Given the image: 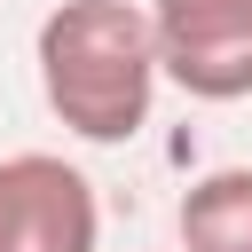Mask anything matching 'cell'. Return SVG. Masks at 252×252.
I'll return each mask as SVG.
<instances>
[{
  "label": "cell",
  "instance_id": "obj_1",
  "mask_svg": "<svg viewBox=\"0 0 252 252\" xmlns=\"http://www.w3.org/2000/svg\"><path fill=\"white\" fill-rule=\"evenodd\" d=\"M39 94L79 142H134L158 102L150 8L134 0H55L32 39Z\"/></svg>",
  "mask_w": 252,
  "mask_h": 252
},
{
  "label": "cell",
  "instance_id": "obj_2",
  "mask_svg": "<svg viewBox=\"0 0 252 252\" xmlns=\"http://www.w3.org/2000/svg\"><path fill=\"white\" fill-rule=\"evenodd\" d=\"M150 47L158 79L197 102L252 94V0H150Z\"/></svg>",
  "mask_w": 252,
  "mask_h": 252
},
{
  "label": "cell",
  "instance_id": "obj_3",
  "mask_svg": "<svg viewBox=\"0 0 252 252\" xmlns=\"http://www.w3.org/2000/svg\"><path fill=\"white\" fill-rule=\"evenodd\" d=\"M102 205L94 181L47 150L0 158V252H94Z\"/></svg>",
  "mask_w": 252,
  "mask_h": 252
},
{
  "label": "cell",
  "instance_id": "obj_4",
  "mask_svg": "<svg viewBox=\"0 0 252 252\" xmlns=\"http://www.w3.org/2000/svg\"><path fill=\"white\" fill-rule=\"evenodd\" d=\"M181 252H252V165H213L181 189Z\"/></svg>",
  "mask_w": 252,
  "mask_h": 252
}]
</instances>
